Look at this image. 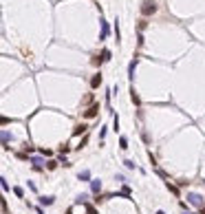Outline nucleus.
Listing matches in <instances>:
<instances>
[{
	"label": "nucleus",
	"mask_w": 205,
	"mask_h": 214,
	"mask_svg": "<svg viewBox=\"0 0 205 214\" xmlns=\"http://www.w3.org/2000/svg\"><path fill=\"white\" fill-rule=\"evenodd\" d=\"M201 214H205V205H203V207H201Z\"/></svg>",
	"instance_id": "4be33fe9"
},
{
	"label": "nucleus",
	"mask_w": 205,
	"mask_h": 214,
	"mask_svg": "<svg viewBox=\"0 0 205 214\" xmlns=\"http://www.w3.org/2000/svg\"><path fill=\"white\" fill-rule=\"evenodd\" d=\"M90 190H93L95 194H99V190H101V181H99V179H93V181H90Z\"/></svg>",
	"instance_id": "39448f33"
},
{
	"label": "nucleus",
	"mask_w": 205,
	"mask_h": 214,
	"mask_svg": "<svg viewBox=\"0 0 205 214\" xmlns=\"http://www.w3.org/2000/svg\"><path fill=\"white\" fill-rule=\"evenodd\" d=\"M135 66H137V60H132V62L128 64V75H130V77H135Z\"/></svg>",
	"instance_id": "9b49d317"
},
{
	"label": "nucleus",
	"mask_w": 205,
	"mask_h": 214,
	"mask_svg": "<svg viewBox=\"0 0 205 214\" xmlns=\"http://www.w3.org/2000/svg\"><path fill=\"white\" fill-rule=\"evenodd\" d=\"M101 60H104V62L110 60V51H108V49H104V51H101Z\"/></svg>",
	"instance_id": "2eb2a0df"
},
{
	"label": "nucleus",
	"mask_w": 205,
	"mask_h": 214,
	"mask_svg": "<svg viewBox=\"0 0 205 214\" xmlns=\"http://www.w3.org/2000/svg\"><path fill=\"white\" fill-rule=\"evenodd\" d=\"M9 139H11V135H9L7 130H2V146H4V148H9V146H7V144H9Z\"/></svg>",
	"instance_id": "9d476101"
},
{
	"label": "nucleus",
	"mask_w": 205,
	"mask_h": 214,
	"mask_svg": "<svg viewBox=\"0 0 205 214\" xmlns=\"http://www.w3.org/2000/svg\"><path fill=\"white\" fill-rule=\"evenodd\" d=\"M90 86H93V88L101 86V73H97V75H93V80H90Z\"/></svg>",
	"instance_id": "0eeeda50"
},
{
	"label": "nucleus",
	"mask_w": 205,
	"mask_h": 214,
	"mask_svg": "<svg viewBox=\"0 0 205 214\" xmlns=\"http://www.w3.org/2000/svg\"><path fill=\"white\" fill-rule=\"evenodd\" d=\"M119 128V117H115V119H112V130H117Z\"/></svg>",
	"instance_id": "6ab92c4d"
},
{
	"label": "nucleus",
	"mask_w": 205,
	"mask_h": 214,
	"mask_svg": "<svg viewBox=\"0 0 205 214\" xmlns=\"http://www.w3.org/2000/svg\"><path fill=\"white\" fill-rule=\"evenodd\" d=\"M97 113H99V106L93 104L88 110H84V117H86V119H93V117H97Z\"/></svg>",
	"instance_id": "7ed1b4c3"
},
{
	"label": "nucleus",
	"mask_w": 205,
	"mask_h": 214,
	"mask_svg": "<svg viewBox=\"0 0 205 214\" xmlns=\"http://www.w3.org/2000/svg\"><path fill=\"white\" fill-rule=\"evenodd\" d=\"M157 11V2L155 0H144V2H141V13L144 16H152Z\"/></svg>",
	"instance_id": "f257e3e1"
},
{
	"label": "nucleus",
	"mask_w": 205,
	"mask_h": 214,
	"mask_svg": "<svg viewBox=\"0 0 205 214\" xmlns=\"http://www.w3.org/2000/svg\"><path fill=\"white\" fill-rule=\"evenodd\" d=\"M121 194H124V196H130V190H128V185H124V190H121Z\"/></svg>",
	"instance_id": "aec40b11"
},
{
	"label": "nucleus",
	"mask_w": 205,
	"mask_h": 214,
	"mask_svg": "<svg viewBox=\"0 0 205 214\" xmlns=\"http://www.w3.org/2000/svg\"><path fill=\"white\" fill-rule=\"evenodd\" d=\"M77 177H79V181H90V172H88V170H82Z\"/></svg>",
	"instance_id": "1a4fd4ad"
},
{
	"label": "nucleus",
	"mask_w": 205,
	"mask_h": 214,
	"mask_svg": "<svg viewBox=\"0 0 205 214\" xmlns=\"http://www.w3.org/2000/svg\"><path fill=\"white\" fill-rule=\"evenodd\" d=\"M187 201H190V203H194V205H198V210L205 205V203H203V196H201V194H194V192L187 194Z\"/></svg>",
	"instance_id": "f03ea898"
},
{
	"label": "nucleus",
	"mask_w": 205,
	"mask_h": 214,
	"mask_svg": "<svg viewBox=\"0 0 205 214\" xmlns=\"http://www.w3.org/2000/svg\"><path fill=\"white\" fill-rule=\"evenodd\" d=\"M119 148H121V150L128 148V139H126V137H119Z\"/></svg>",
	"instance_id": "ddd939ff"
},
{
	"label": "nucleus",
	"mask_w": 205,
	"mask_h": 214,
	"mask_svg": "<svg viewBox=\"0 0 205 214\" xmlns=\"http://www.w3.org/2000/svg\"><path fill=\"white\" fill-rule=\"evenodd\" d=\"M13 194L16 196H24V190H22V188H13Z\"/></svg>",
	"instance_id": "dca6fc26"
},
{
	"label": "nucleus",
	"mask_w": 205,
	"mask_h": 214,
	"mask_svg": "<svg viewBox=\"0 0 205 214\" xmlns=\"http://www.w3.org/2000/svg\"><path fill=\"white\" fill-rule=\"evenodd\" d=\"M108 36V24H106V20H101V40Z\"/></svg>",
	"instance_id": "f8f14e48"
},
{
	"label": "nucleus",
	"mask_w": 205,
	"mask_h": 214,
	"mask_svg": "<svg viewBox=\"0 0 205 214\" xmlns=\"http://www.w3.org/2000/svg\"><path fill=\"white\" fill-rule=\"evenodd\" d=\"M55 168H58V161H55V159L47 161V170H55Z\"/></svg>",
	"instance_id": "4468645a"
},
{
	"label": "nucleus",
	"mask_w": 205,
	"mask_h": 214,
	"mask_svg": "<svg viewBox=\"0 0 205 214\" xmlns=\"http://www.w3.org/2000/svg\"><path fill=\"white\" fill-rule=\"evenodd\" d=\"M124 163H126V168H128V170H132V168H135V161H130V159H126Z\"/></svg>",
	"instance_id": "f3484780"
},
{
	"label": "nucleus",
	"mask_w": 205,
	"mask_h": 214,
	"mask_svg": "<svg viewBox=\"0 0 205 214\" xmlns=\"http://www.w3.org/2000/svg\"><path fill=\"white\" fill-rule=\"evenodd\" d=\"M101 62H104V60H101V58H93V64H95V66H99V64H101Z\"/></svg>",
	"instance_id": "412c9836"
},
{
	"label": "nucleus",
	"mask_w": 205,
	"mask_h": 214,
	"mask_svg": "<svg viewBox=\"0 0 205 214\" xmlns=\"http://www.w3.org/2000/svg\"><path fill=\"white\" fill-rule=\"evenodd\" d=\"M86 130H88V126H86V124H79L75 130H73V135H86Z\"/></svg>",
	"instance_id": "6e6552de"
},
{
	"label": "nucleus",
	"mask_w": 205,
	"mask_h": 214,
	"mask_svg": "<svg viewBox=\"0 0 205 214\" xmlns=\"http://www.w3.org/2000/svg\"><path fill=\"white\" fill-rule=\"evenodd\" d=\"M183 214H194V212H183Z\"/></svg>",
	"instance_id": "b1692460"
},
{
	"label": "nucleus",
	"mask_w": 205,
	"mask_h": 214,
	"mask_svg": "<svg viewBox=\"0 0 205 214\" xmlns=\"http://www.w3.org/2000/svg\"><path fill=\"white\" fill-rule=\"evenodd\" d=\"M86 212H88V214H99V212H97V210H95V207H93V205H86Z\"/></svg>",
	"instance_id": "a211bd4d"
},
{
	"label": "nucleus",
	"mask_w": 205,
	"mask_h": 214,
	"mask_svg": "<svg viewBox=\"0 0 205 214\" xmlns=\"http://www.w3.org/2000/svg\"><path fill=\"white\" fill-rule=\"evenodd\" d=\"M157 214H166V212H163V210H159V212H157Z\"/></svg>",
	"instance_id": "5701e85b"
},
{
	"label": "nucleus",
	"mask_w": 205,
	"mask_h": 214,
	"mask_svg": "<svg viewBox=\"0 0 205 214\" xmlns=\"http://www.w3.org/2000/svg\"><path fill=\"white\" fill-rule=\"evenodd\" d=\"M29 163L33 166V170H42V159H40V157H29Z\"/></svg>",
	"instance_id": "20e7f679"
},
{
	"label": "nucleus",
	"mask_w": 205,
	"mask_h": 214,
	"mask_svg": "<svg viewBox=\"0 0 205 214\" xmlns=\"http://www.w3.org/2000/svg\"><path fill=\"white\" fill-rule=\"evenodd\" d=\"M55 196H40V205H53Z\"/></svg>",
	"instance_id": "423d86ee"
}]
</instances>
